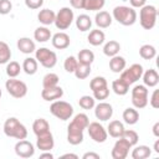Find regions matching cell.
<instances>
[{
	"label": "cell",
	"mask_w": 159,
	"mask_h": 159,
	"mask_svg": "<svg viewBox=\"0 0 159 159\" xmlns=\"http://www.w3.org/2000/svg\"><path fill=\"white\" fill-rule=\"evenodd\" d=\"M4 133L5 135L15 139H26L27 129L26 127L15 117H10L4 123Z\"/></svg>",
	"instance_id": "1"
},
{
	"label": "cell",
	"mask_w": 159,
	"mask_h": 159,
	"mask_svg": "<svg viewBox=\"0 0 159 159\" xmlns=\"http://www.w3.org/2000/svg\"><path fill=\"white\" fill-rule=\"evenodd\" d=\"M112 17L123 26H132L137 21V11L129 6H116L113 9Z\"/></svg>",
	"instance_id": "2"
},
{
	"label": "cell",
	"mask_w": 159,
	"mask_h": 159,
	"mask_svg": "<svg viewBox=\"0 0 159 159\" xmlns=\"http://www.w3.org/2000/svg\"><path fill=\"white\" fill-rule=\"evenodd\" d=\"M158 16V10L154 5H144L139 11V22L140 26L145 30H152L155 26Z\"/></svg>",
	"instance_id": "3"
},
{
	"label": "cell",
	"mask_w": 159,
	"mask_h": 159,
	"mask_svg": "<svg viewBox=\"0 0 159 159\" xmlns=\"http://www.w3.org/2000/svg\"><path fill=\"white\" fill-rule=\"evenodd\" d=\"M50 112L52 116L61 120H68L73 114V107L66 102V101H53V103L50 106Z\"/></svg>",
	"instance_id": "4"
},
{
	"label": "cell",
	"mask_w": 159,
	"mask_h": 159,
	"mask_svg": "<svg viewBox=\"0 0 159 159\" xmlns=\"http://www.w3.org/2000/svg\"><path fill=\"white\" fill-rule=\"evenodd\" d=\"M35 58L40 62L45 68H52L57 63V56L53 51L47 47H40L35 51Z\"/></svg>",
	"instance_id": "5"
},
{
	"label": "cell",
	"mask_w": 159,
	"mask_h": 159,
	"mask_svg": "<svg viewBox=\"0 0 159 159\" xmlns=\"http://www.w3.org/2000/svg\"><path fill=\"white\" fill-rule=\"evenodd\" d=\"M143 67H142V65H139V63H133L130 67H128L127 70L124 68L122 72H120V80L123 81V82H125L128 86H130V84H133V83H135L138 80H140L142 78V75H143Z\"/></svg>",
	"instance_id": "6"
},
{
	"label": "cell",
	"mask_w": 159,
	"mask_h": 159,
	"mask_svg": "<svg viewBox=\"0 0 159 159\" xmlns=\"http://www.w3.org/2000/svg\"><path fill=\"white\" fill-rule=\"evenodd\" d=\"M5 88L10 96L14 98H22L27 93V86L25 82L15 78H9L5 82Z\"/></svg>",
	"instance_id": "7"
},
{
	"label": "cell",
	"mask_w": 159,
	"mask_h": 159,
	"mask_svg": "<svg viewBox=\"0 0 159 159\" xmlns=\"http://www.w3.org/2000/svg\"><path fill=\"white\" fill-rule=\"evenodd\" d=\"M132 103L134 108L142 109L148 104V88L144 84H138L132 89Z\"/></svg>",
	"instance_id": "8"
},
{
	"label": "cell",
	"mask_w": 159,
	"mask_h": 159,
	"mask_svg": "<svg viewBox=\"0 0 159 159\" xmlns=\"http://www.w3.org/2000/svg\"><path fill=\"white\" fill-rule=\"evenodd\" d=\"M75 20V15L73 11L70 7H62L60 9V11L56 14L55 17V25L58 30H66L71 26V24Z\"/></svg>",
	"instance_id": "9"
},
{
	"label": "cell",
	"mask_w": 159,
	"mask_h": 159,
	"mask_svg": "<svg viewBox=\"0 0 159 159\" xmlns=\"http://www.w3.org/2000/svg\"><path fill=\"white\" fill-rule=\"evenodd\" d=\"M87 130H88V135L91 137V139H93L96 143H104L107 140V137H108L107 129H104V127L99 124L98 122L89 123L87 127Z\"/></svg>",
	"instance_id": "10"
},
{
	"label": "cell",
	"mask_w": 159,
	"mask_h": 159,
	"mask_svg": "<svg viewBox=\"0 0 159 159\" xmlns=\"http://www.w3.org/2000/svg\"><path fill=\"white\" fill-rule=\"evenodd\" d=\"M130 148H132V145L128 142H125L123 138H119L114 143L113 149L111 152V155H112L113 159H125Z\"/></svg>",
	"instance_id": "11"
},
{
	"label": "cell",
	"mask_w": 159,
	"mask_h": 159,
	"mask_svg": "<svg viewBox=\"0 0 159 159\" xmlns=\"http://www.w3.org/2000/svg\"><path fill=\"white\" fill-rule=\"evenodd\" d=\"M15 153L20 158H31L35 154L34 144L26 139H20L15 144Z\"/></svg>",
	"instance_id": "12"
},
{
	"label": "cell",
	"mask_w": 159,
	"mask_h": 159,
	"mask_svg": "<svg viewBox=\"0 0 159 159\" xmlns=\"http://www.w3.org/2000/svg\"><path fill=\"white\" fill-rule=\"evenodd\" d=\"M67 142L72 145H78L83 142V129L70 122L67 127Z\"/></svg>",
	"instance_id": "13"
},
{
	"label": "cell",
	"mask_w": 159,
	"mask_h": 159,
	"mask_svg": "<svg viewBox=\"0 0 159 159\" xmlns=\"http://www.w3.org/2000/svg\"><path fill=\"white\" fill-rule=\"evenodd\" d=\"M94 116L97 119L106 122V120L111 119V117L113 116V107L109 103L101 102L97 106H94Z\"/></svg>",
	"instance_id": "14"
},
{
	"label": "cell",
	"mask_w": 159,
	"mask_h": 159,
	"mask_svg": "<svg viewBox=\"0 0 159 159\" xmlns=\"http://www.w3.org/2000/svg\"><path fill=\"white\" fill-rule=\"evenodd\" d=\"M53 145H55V140H53V137H52L51 132H47V133L41 134V135H37L36 147L41 152H50L51 149H53Z\"/></svg>",
	"instance_id": "15"
},
{
	"label": "cell",
	"mask_w": 159,
	"mask_h": 159,
	"mask_svg": "<svg viewBox=\"0 0 159 159\" xmlns=\"http://www.w3.org/2000/svg\"><path fill=\"white\" fill-rule=\"evenodd\" d=\"M63 96V89L57 84L55 87H50V88H43L41 91V97L42 99L47 101V102H53L56 99H60Z\"/></svg>",
	"instance_id": "16"
},
{
	"label": "cell",
	"mask_w": 159,
	"mask_h": 159,
	"mask_svg": "<svg viewBox=\"0 0 159 159\" xmlns=\"http://www.w3.org/2000/svg\"><path fill=\"white\" fill-rule=\"evenodd\" d=\"M52 46L57 50H65L70 46V36L66 32H57L52 36Z\"/></svg>",
	"instance_id": "17"
},
{
	"label": "cell",
	"mask_w": 159,
	"mask_h": 159,
	"mask_svg": "<svg viewBox=\"0 0 159 159\" xmlns=\"http://www.w3.org/2000/svg\"><path fill=\"white\" fill-rule=\"evenodd\" d=\"M112 21H113V17L107 11H98L96 14V16H94V22H96V25L99 29H107V27H109L111 24H112Z\"/></svg>",
	"instance_id": "18"
},
{
	"label": "cell",
	"mask_w": 159,
	"mask_h": 159,
	"mask_svg": "<svg viewBox=\"0 0 159 159\" xmlns=\"http://www.w3.org/2000/svg\"><path fill=\"white\" fill-rule=\"evenodd\" d=\"M17 48L20 50V52L22 53H26V55H30L32 52L36 51V46H35V42L30 39V37H20L17 40Z\"/></svg>",
	"instance_id": "19"
},
{
	"label": "cell",
	"mask_w": 159,
	"mask_h": 159,
	"mask_svg": "<svg viewBox=\"0 0 159 159\" xmlns=\"http://www.w3.org/2000/svg\"><path fill=\"white\" fill-rule=\"evenodd\" d=\"M143 77V83L145 87H155L159 83V75L155 70L149 68L142 75Z\"/></svg>",
	"instance_id": "20"
},
{
	"label": "cell",
	"mask_w": 159,
	"mask_h": 159,
	"mask_svg": "<svg viewBox=\"0 0 159 159\" xmlns=\"http://www.w3.org/2000/svg\"><path fill=\"white\" fill-rule=\"evenodd\" d=\"M124 125L122 122L119 120H112L109 122L108 127H107V133L112 137V138H120L123 132H124Z\"/></svg>",
	"instance_id": "21"
},
{
	"label": "cell",
	"mask_w": 159,
	"mask_h": 159,
	"mask_svg": "<svg viewBox=\"0 0 159 159\" xmlns=\"http://www.w3.org/2000/svg\"><path fill=\"white\" fill-rule=\"evenodd\" d=\"M125 65H127L125 58L122 56H118V55L111 57V60H109V68L114 73H120L125 68Z\"/></svg>",
	"instance_id": "22"
},
{
	"label": "cell",
	"mask_w": 159,
	"mask_h": 159,
	"mask_svg": "<svg viewBox=\"0 0 159 159\" xmlns=\"http://www.w3.org/2000/svg\"><path fill=\"white\" fill-rule=\"evenodd\" d=\"M55 17H56V14L50 9H42L37 14V20L45 26L53 24L55 22Z\"/></svg>",
	"instance_id": "23"
},
{
	"label": "cell",
	"mask_w": 159,
	"mask_h": 159,
	"mask_svg": "<svg viewBox=\"0 0 159 159\" xmlns=\"http://www.w3.org/2000/svg\"><path fill=\"white\" fill-rule=\"evenodd\" d=\"M87 40H88V42H89L92 46H99V45H102V43L104 42L106 35H104V32H103L102 30L96 29V30H92V31L88 34Z\"/></svg>",
	"instance_id": "24"
},
{
	"label": "cell",
	"mask_w": 159,
	"mask_h": 159,
	"mask_svg": "<svg viewBox=\"0 0 159 159\" xmlns=\"http://www.w3.org/2000/svg\"><path fill=\"white\" fill-rule=\"evenodd\" d=\"M32 130L36 134V137L41 135V134H45V133L50 132V124L45 118H37L32 123Z\"/></svg>",
	"instance_id": "25"
},
{
	"label": "cell",
	"mask_w": 159,
	"mask_h": 159,
	"mask_svg": "<svg viewBox=\"0 0 159 159\" xmlns=\"http://www.w3.org/2000/svg\"><path fill=\"white\" fill-rule=\"evenodd\" d=\"M37 67H39L37 60H36V58H32V57H27V58L24 60L21 68L24 70V72H25L26 75L32 76V75H35V73L37 72Z\"/></svg>",
	"instance_id": "26"
},
{
	"label": "cell",
	"mask_w": 159,
	"mask_h": 159,
	"mask_svg": "<svg viewBox=\"0 0 159 159\" xmlns=\"http://www.w3.org/2000/svg\"><path fill=\"white\" fill-rule=\"evenodd\" d=\"M119 50H120V45L116 40H111V41L106 42V45L103 46V53L108 57H113V56L118 55Z\"/></svg>",
	"instance_id": "27"
},
{
	"label": "cell",
	"mask_w": 159,
	"mask_h": 159,
	"mask_svg": "<svg viewBox=\"0 0 159 159\" xmlns=\"http://www.w3.org/2000/svg\"><path fill=\"white\" fill-rule=\"evenodd\" d=\"M51 31L50 29H47L46 26H40L35 30L34 32V37L37 42H47L51 39Z\"/></svg>",
	"instance_id": "28"
},
{
	"label": "cell",
	"mask_w": 159,
	"mask_h": 159,
	"mask_svg": "<svg viewBox=\"0 0 159 159\" xmlns=\"http://www.w3.org/2000/svg\"><path fill=\"white\" fill-rule=\"evenodd\" d=\"M123 120L129 124L133 125L139 120V113L135 108H125L123 112Z\"/></svg>",
	"instance_id": "29"
},
{
	"label": "cell",
	"mask_w": 159,
	"mask_h": 159,
	"mask_svg": "<svg viewBox=\"0 0 159 159\" xmlns=\"http://www.w3.org/2000/svg\"><path fill=\"white\" fill-rule=\"evenodd\" d=\"M76 26H77V29H78L80 31H82V32L88 31V30L91 29V26H92V19H91L88 15L82 14V15H80V16L76 19Z\"/></svg>",
	"instance_id": "30"
},
{
	"label": "cell",
	"mask_w": 159,
	"mask_h": 159,
	"mask_svg": "<svg viewBox=\"0 0 159 159\" xmlns=\"http://www.w3.org/2000/svg\"><path fill=\"white\" fill-rule=\"evenodd\" d=\"M77 61H78V63H82V65H92V62L94 61V53L91 50L83 48L78 52Z\"/></svg>",
	"instance_id": "31"
},
{
	"label": "cell",
	"mask_w": 159,
	"mask_h": 159,
	"mask_svg": "<svg viewBox=\"0 0 159 159\" xmlns=\"http://www.w3.org/2000/svg\"><path fill=\"white\" fill-rule=\"evenodd\" d=\"M152 154V149L147 145H138L133 149L132 152V158L133 159H145L149 158Z\"/></svg>",
	"instance_id": "32"
},
{
	"label": "cell",
	"mask_w": 159,
	"mask_h": 159,
	"mask_svg": "<svg viewBox=\"0 0 159 159\" xmlns=\"http://www.w3.org/2000/svg\"><path fill=\"white\" fill-rule=\"evenodd\" d=\"M112 89H113V92H114L116 94H118V96H124V94L128 93L129 86H128L125 82H123L120 78H118V80H114V81L112 82Z\"/></svg>",
	"instance_id": "33"
},
{
	"label": "cell",
	"mask_w": 159,
	"mask_h": 159,
	"mask_svg": "<svg viewBox=\"0 0 159 159\" xmlns=\"http://www.w3.org/2000/svg\"><path fill=\"white\" fill-rule=\"evenodd\" d=\"M106 0H83V9L87 11H99L103 9Z\"/></svg>",
	"instance_id": "34"
},
{
	"label": "cell",
	"mask_w": 159,
	"mask_h": 159,
	"mask_svg": "<svg viewBox=\"0 0 159 159\" xmlns=\"http://www.w3.org/2000/svg\"><path fill=\"white\" fill-rule=\"evenodd\" d=\"M139 55L144 60H153L155 56H157V50L153 45H143L140 48H139Z\"/></svg>",
	"instance_id": "35"
},
{
	"label": "cell",
	"mask_w": 159,
	"mask_h": 159,
	"mask_svg": "<svg viewBox=\"0 0 159 159\" xmlns=\"http://www.w3.org/2000/svg\"><path fill=\"white\" fill-rule=\"evenodd\" d=\"M5 70H6V75L9 76V78H15V77H17L20 75L21 66L16 61H10V62H7Z\"/></svg>",
	"instance_id": "36"
},
{
	"label": "cell",
	"mask_w": 159,
	"mask_h": 159,
	"mask_svg": "<svg viewBox=\"0 0 159 159\" xmlns=\"http://www.w3.org/2000/svg\"><path fill=\"white\" fill-rule=\"evenodd\" d=\"M11 58V50L9 45L4 41H0V65L7 63Z\"/></svg>",
	"instance_id": "37"
},
{
	"label": "cell",
	"mask_w": 159,
	"mask_h": 159,
	"mask_svg": "<svg viewBox=\"0 0 159 159\" xmlns=\"http://www.w3.org/2000/svg\"><path fill=\"white\" fill-rule=\"evenodd\" d=\"M58 81H60L58 76H57L56 73L50 72V73L45 75V76H43V78H42V87H43V88L55 87V86H57V84H58Z\"/></svg>",
	"instance_id": "38"
},
{
	"label": "cell",
	"mask_w": 159,
	"mask_h": 159,
	"mask_svg": "<svg viewBox=\"0 0 159 159\" xmlns=\"http://www.w3.org/2000/svg\"><path fill=\"white\" fill-rule=\"evenodd\" d=\"M71 122H72L75 125H77L78 128L83 129V130L87 129V127H88V124H89V119H88L87 114H84V113H78V114H76Z\"/></svg>",
	"instance_id": "39"
},
{
	"label": "cell",
	"mask_w": 159,
	"mask_h": 159,
	"mask_svg": "<svg viewBox=\"0 0 159 159\" xmlns=\"http://www.w3.org/2000/svg\"><path fill=\"white\" fill-rule=\"evenodd\" d=\"M75 76L78 78V80H84L89 76L91 73V65H82V63H78L76 70H75Z\"/></svg>",
	"instance_id": "40"
},
{
	"label": "cell",
	"mask_w": 159,
	"mask_h": 159,
	"mask_svg": "<svg viewBox=\"0 0 159 159\" xmlns=\"http://www.w3.org/2000/svg\"><path fill=\"white\" fill-rule=\"evenodd\" d=\"M120 138H123L125 142H128V143L133 147V145H135V144L138 143L139 135H138V133H137L135 130H132V129H124V132H123V134H122Z\"/></svg>",
	"instance_id": "41"
},
{
	"label": "cell",
	"mask_w": 159,
	"mask_h": 159,
	"mask_svg": "<svg viewBox=\"0 0 159 159\" xmlns=\"http://www.w3.org/2000/svg\"><path fill=\"white\" fill-rule=\"evenodd\" d=\"M107 86H108V84H107V80H106L104 77H102V76H97V77L92 78L91 82H89V88L92 89V92H93V91H97V89H99V88L107 87Z\"/></svg>",
	"instance_id": "42"
},
{
	"label": "cell",
	"mask_w": 159,
	"mask_h": 159,
	"mask_svg": "<svg viewBox=\"0 0 159 159\" xmlns=\"http://www.w3.org/2000/svg\"><path fill=\"white\" fill-rule=\"evenodd\" d=\"M78 104L82 109H92L96 106V99L91 96H82L78 99Z\"/></svg>",
	"instance_id": "43"
},
{
	"label": "cell",
	"mask_w": 159,
	"mask_h": 159,
	"mask_svg": "<svg viewBox=\"0 0 159 159\" xmlns=\"http://www.w3.org/2000/svg\"><path fill=\"white\" fill-rule=\"evenodd\" d=\"M77 65H78V61L75 56H68L63 62V67H65L66 72H68V73H73Z\"/></svg>",
	"instance_id": "44"
},
{
	"label": "cell",
	"mask_w": 159,
	"mask_h": 159,
	"mask_svg": "<svg viewBox=\"0 0 159 159\" xmlns=\"http://www.w3.org/2000/svg\"><path fill=\"white\" fill-rule=\"evenodd\" d=\"M108 96H109V88H108V86H107V87H103V88H99V89H97V91H93V98H94V99L103 101V99H106Z\"/></svg>",
	"instance_id": "45"
},
{
	"label": "cell",
	"mask_w": 159,
	"mask_h": 159,
	"mask_svg": "<svg viewBox=\"0 0 159 159\" xmlns=\"http://www.w3.org/2000/svg\"><path fill=\"white\" fill-rule=\"evenodd\" d=\"M12 10V4L10 0H0V15H7Z\"/></svg>",
	"instance_id": "46"
},
{
	"label": "cell",
	"mask_w": 159,
	"mask_h": 159,
	"mask_svg": "<svg viewBox=\"0 0 159 159\" xmlns=\"http://www.w3.org/2000/svg\"><path fill=\"white\" fill-rule=\"evenodd\" d=\"M25 5L31 10H37L43 5V0H25Z\"/></svg>",
	"instance_id": "47"
},
{
	"label": "cell",
	"mask_w": 159,
	"mask_h": 159,
	"mask_svg": "<svg viewBox=\"0 0 159 159\" xmlns=\"http://www.w3.org/2000/svg\"><path fill=\"white\" fill-rule=\"evenodd\" d=\"M149 103L153 108H159V91L158 89H154L153 93H152V97L149 99Z\"/></svg>",
	"instance_id": "48"
},
{
	"label": "cell",
	"mask_w": 159,
	"mask_h": 159,
	"mask_svg": "<svg viewBox=\"0 0 159 159\" xmlns=\"http://www.w3.org/2000/svg\"><path fill=\"white\" fill-rule=\"evenodd\" d=\"M145 2H147V0H129V4L132 5V7L134 9H140L142 6H144L145 5Z\"/></svg>",
	"instance_id": "49"
},
{
	"label": "cell",
	"mask_w": 159,
	"mask_h": 159,
	"mask_svg": "<svg viewBox=\"0 0 159 159\" xmlns=\"http://www.w3.org/2000/svg\"><path fill=\"white\" fill-rule=\"evenodd\" d=\"M70 4L73 9H83V0H70Z\"/></svg>",
	"instance_id": "50"
},
{
	"label": "cell",
	"mask_w": 159,
	"mask_h": 159,
	"mask_svg": "<svg viewBox=\"0 0 159 159\" xmlns=\"http://www.w3.org/2000/svg\"><path fill=\"white\" fill-rule=\"evenodd\" d=\"M82 158H83V159H99L101 157H99V154H97V153L88 152V153H84Z\"/></svg>",
	"instance_id": "51"
},
{
	"label": "cell",
	"mask_w": 159,
	"mask_h": 159,
	"mask_svg": "<svg viewBox=\"0 0 159 159\" xmlns=\"http://www.w3.org/2000/svg\"><path fill=\"white\" fill-rule=\"evenodd\" d=\"M153 134L158 138L159 137V122H157L154 125H153Z\"/></svg>",
	"instance_id": "52"
},
{
	"label": "cell",
	"mask_w": 159,
	"mask_h": 159,
	"mask_svg": "<svg viewBox=\"0 0 159 159\" xmlns=\"http://www.w3.org/2000/svg\"><path fill=\"white\" fill-rule=\"evenodd\" d=\"M45 158H47V159H52L53 155H52L50 152H43L42 154H40V159H45Z\"/></svg>",
	"instance_id": "53"
},
{
	"label": "cell",
	"mask_w": 159,
	"mask_h": 159,
	"mask_svg": "<svg viewBox=\"0 0 159 159\" xmlns=\"http://www.w3.org/2000/svg\"><path fill=\"white\" fill-rule=\"evenodd\" d=\"M62 158H75V159H77L78 157H77L76 154H72V153H67V154H63V155H62Z\"/></svg>",
	"instance_id": "54"
},
{
	"label": "cell",
	"mask_w": 159,
	"mask_h": 159,
	"mask_svg": "<svg viewBox=\"0 0 159 159\" xmlns=\"http://www.w3.org/2000/svg\"><path fill=\"white\" fill-rule=\"evenodd\" d=\"M153 149H154V152H155V153H159V139H158V140H155Z\"/></svg>",
	"instance_id": "55"
},
{
	"label": "cell",
	"mask_w": 159,
	"mask_h": 159,
	"mask_svg": "<svg viewBox=\"0 0 159 159\" xmlns=\"http://www.w3.org/2000/svg\"><path fill=\"white\" fill-rule=\"evenodd\" d=\"M1 94H2V92H1V88H0V97H1Z\"/></svg>",
	"instance_id": "56"
}]
</instances>
